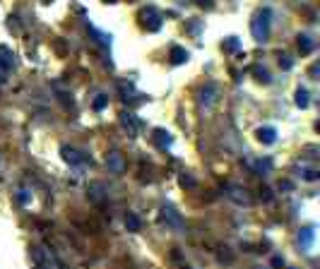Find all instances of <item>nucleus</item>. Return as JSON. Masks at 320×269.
I'll return each mask as SVG.
<instances>
[{"mask_svg": "<svg viewBox=\"0 0 320 269\" xmlns=\"http://www.w3.org/2000/svg\"><path fill=\"white\" fill-rule=\"evenodd\" d=\"M270 29H272V10L262 8L250 20V34H253V39L258 41V43H265V41L270 39Z\"/></svg>", "mask_w": 320, "mask_h": 269, "instance_id": "1", "label": "nucleus"}, {"mask_svg": "<svg viewBox=\"0 0 320 269\" xmlns=\"http://www.w3.org/2000/svg\"><path fill=\"white\" fill-rule=\"evenodd\" d=\"M140 24L147 31H159L161 24H164V20H161V15L154 10V8H147V10L140 12Z\"/></svg>", "mask_w": 320, "mask_h": 269, "instance_id": "2", "label": "nucleus"}, {"mask_svg": "<svg viewBox=\"0 0 320 269\" xmlns=\"http://www.w3.org/2000/svg\"><path fill=\"white\" fill-rule=\"evenodd\" d=\"M224 192H226V197H229L231 202H236V204H246V207H248L250 202H253V197L248 195V190L239 188V185H226Z\"/></svg>", "mask_w": 320, "mask_h": 269, "instance_id": "3", "label": "nucleus"}, {"mask_svg": "<svg viewBox=\"0 0 320 269\" xmlns=\"http://www.w3.org/2000/svg\"><path fill=\"white\" fill-rule=\"evenodd\" d=\"M161 221L166 224V226H171L173 231H183V219H180V214L173 207H161Z\"/></svg>", "mask_w": 320, "mask_h": 269, "instance_id": "4", "label": "nucleus"}, {"mask_svg": "<svg viewBox=\"0 0 320 269\" xmlns=\"http://www.w3.org/2000/svg\"><path fill=\"white\" fill-rule=\"evenodd\" d=\"M217 99H219V87L217 84H205L200 89V103L205 109H212L217 103Z\"/></svg>", "mask_w": 320, "mask_h": 269, "instance_id": "5", "label": "nucleus"}, {"mask_svg": "<svg viewBox=\"0 0 320 269\" xmlns=\"http://www.w3.org/2000/svg\"><path fill=\"white\" fill-rule=\"evenodd\" d=\"M120 125L128 130V135H130V137H138V132H140V120L135 118V113L123 111V113H120Z\"/></svg>", "mask_w": 320, "mask_h": 269, "instance_id": "6", "label": "nucleus"}, {"mask_svg": "<svg viewBox=\"0 0 320 269\" xmlns=\"http://www.w3.org/2000/svg\"><path fill=\"white\" fill-rule=\"evenodd\" d=\"M313 240H315V229L313 226H303V229L299 231V245L303 252H310V248H313Z\"/></svg>", "mask_w": 320, "mask_h": 269, "instance_id": "7", "label": "nucleus"}, {"mask_svg": "<svg viewBox=\"0 0 320 269\" xmlns=\"http://www.w3.org/2000/svg\"><path fill=\"white\" fill-rule=\"evenodd\" d=\"M60 154H63V159L68 161L70 166H80V164H84V154H82L80 149H75V147H63Z\"/></svg>", "mask_w": 320, "mask_h": 269, "instance_id": "8", "label": "nucleus"}, {"mask_svg": "<svg viewBox=\"0 0 320 269\" xmlns=\"http://www.w3.org/2000/svg\"><path fill=\"white\" fill-rule=\"evenodd\" d=\"M106 166H109V171H113V173H123V171H125L123 154H120V151H111L109 156H106Z\"/></svg>", "mask_w": 320, "mask_h": 269, "instance_id": "9", "label": "nucleus"}, {"mask_svg": "<svg viewBox=\"0 0 320 269\" xmlns=\"http://www.w3.org/2000/svg\"><path fill=\"white\" fill-rule=\"evenodd\" d=\"M0 68L5 72H10L15 68V53L8 46H0Z\"/></svg>", "mask_w": 320, "mask_h": 269, "instance_id": "10", "label": "nucleus"}, {"mask_svg": "<svg viewBox=\"0 0 320 269\" xmlns=\"http://www.w3.org/2000/svg\"><path fill=\"white\" fill-rule=\"evenodd\" d=\"M255 137H258V142H262V144H275V142H277V130L275 128H258L255 130Z\"/></svg>", "mask_w": 320, "mask_h": 269, "instance_id": "11", "label": "nucleus"}, {"mask_svg": "<svg viewBox=\"0 0 320 269\" xmlns=\"http://www.w3.org/2000/svg\"><path fill=\"white\" fill-rule=\"evenodd\" d=\"M152 137H154V142H157V147H159V149H166V147H171V144H173V137H171V132L169 130H154V135H152Z\"/></svg>", "mask_w": 320, "mask_h": 269, "instance_id": "12", "label": "nucleus"}, {"mask_svg": "<svg viewBox=\"0 0 320 269\" xmlns=\"http://www.w3.org/2000/svg\"><path fill=\"white\" fill-rule=\"evenodd\" d=\"M188 58H190V53L183 46H173L171 48V63L173 65H183V63H188Z\"/></svg>", "mask_w": 320, "mask_h": 269, "instance_id": "13", "label": "nucleus"}, {"mask_svg": "<svg viewBox=\"0 0 320 269\" xmlns=\"http://www.w3.org/2000/svg\"><path fill=\"white\" fill-rule=\"evenodd\" d=\"M299 48L303 56H308V53H313V48H315V41L310 39L308 34H301L299 36Z\"/></svg>", "mask_w": 320, "mask_h": 269, "instance_id": "14", "label": "nucleus"}, {"mask_svg": "<svg viewBox=\"0 0 320 269\" xmlns=\"http://www.w3.org/2000/svg\"><path fill=\"white\" fill-rule=\"evenodd\" d=\"M87 192H89V199H94V202H101V199L106 197L104 195V183H92L89 188H87Z\"/></svg>", "mask_w": 320, "mask_h": 269, "instance_id": "15", "label": "nucleus"}, {"mask_svg": "<svg viewBox=\"0 0 320 269\" xmlns=\"http://www.w3.org/2000/svg\"><path fill=\"white\" fill-rule=\"evenodd\" d=\"M294 103H296L299 109H308L310 99H308V91L303 89V87H299V89H296V99H294Z\"/></svg>", "mask_w": 320, "mask_h": 269, "instance_id": "16", "label": "nucleus"}, {"mask_svg": "<svg viewBox=\"0 0 320 269\" xmlns=\"http://www.w3.org/2000/svg\"><path fill=\"white\" fill-rule=\"evenodd\" d=\"M140 226H142L140 219H138L132 211H128V214H125V229L132 231V233H138V231H140Z\"/></svg>", "mask_w": 320, "mask_h": 269, "instance_id": "17", "label": "nucleus"}, {"mask_svg": "<svg viewBox=\"0 0 320 269\" xmlns=\"http://www.w3.org/2000/svg\"><path fill=\"white\" fill-rule=\"evenodd\" d=\"M253 169L258 171V173H262V176H267L272 171V161L270 159H258L255 164H253Z\"/></svg>", "mask_w": 320, "mask_h": 269, "instance_id": "18", "label": "nucleus"}, {"mask_svg": "<svg viewBox=\"0 0 320 269\" xmlns=\"http://www.w3.org/2000/svg\"><path fill=\"white\" fill-rule=\"evenodd\" d=\"M106 103H109V96H106V94H99V96L94 99V111L106 109Z\"/></svg>", "mask_w": 320, "mask_h": 269, "instance_id": "19", "label": "nucleus"}, {"mask_svg": "<svg viewBox=\"0 0 320 269\" xmlns=\"http://www.w3.org/2000/svg\"><path fill=\"white\" fill-rule=\"evenodd\" d=\"M253 72L258 75V80H260V82H265V84H270V72L265 70V68H255Z\"/></svg>", "mask_w": 320, "mask_h": 269, "instance_id": "20", "label": "nucleus"}, {"mask_svg": "<svg viewBox=\"0 0 320 269\" xmlns=\"http://www.w3.org/2000/svg\"><path fill=\"white\" fill-rule=\"evenodd\" d=\"M301 176H303L306 180H318V178H320L318 171H315V169H301Z\"/></svg>", "mask_w": 320, "mask_h": 269, "instance_id": "21", "label": "nucleus"}, {"mask_svg": "<svg viewBox=\"0 0 320 269\" xmlns=\"http://www.w3.org/2000/svg\"><path fill=\"white\" fill-rule=\"evenodd\" d=\"M280 68L282 70H291V68H294V60H291L289 56H280Z\"/></svg>", "mask_w": 320, "mask_h": 269, "instance_id": "22", "label": "nucleus"}, {"mask_svg": "<svg viewBox=\"0 0 320 269\" xmlns=\"http://www.w3.org/2000/svg\"><path fill=\"white\" fill-rule=\"evenodd\" d=\"M236 48H239V39L236 36H229L224 41V50H236Z\"/></svg>", "mask_w": 320, "mask_h": 269, "instance_id": "23", "label": "nucleus"}, {"mask_svg": "<svg viewBox=\"0 0 320 269\" xmlns=\"http://www.w3.org/2000/svg\"><path fill=\"white\" fill-rule=\"evenodd\" d=\"M17 199H20L22 204H29V202H31V195H29V190H24V188H22L20 192H17Z\"/></svg>", "mask_w": 320, "mask_h": 269, "instance_id": "24", "label": "nucleus"}, {"mask_svg": "<svg viewBox=\"0 0 320 269\" xmlns=\"http://www.w3.org/2000/svg\"><path fill=\"white\" fill-rule=\"evenodd\" d=\"M180 185H183V188H195V178H190V176L183 173V176H180Z\"/></svg>", "mask_w": 320, "mask_h": 269, "instance_id": "25", "label": "nucleus"}, {"mask_svg": "<svg viewBox=\"0 0 320 269\" xmlns=\"http://www.w3.org/2000/svg\"><path fill=\"white\" fill-rule=\"evenodd\" d=\"M198 5L205 8V10H212V8H214V0H198Z\"/></svg>", "mask_w": 320, "mask_h": 269, "instance_id": "26", "label": "nucleus"}, {"mask_svg": "<svg viewBox=\"0 0 320 269\" xmlns=\"http://www.w3.org/2000/svg\"><path fill=\"white\" fill-rule=\"evenodd\" d=\"M318 72H320V65H318V63H315V65L310 68V72H308V75H310V77H313V80H318Z\"/></svg>", "mask_w": 320, "mask_h": 269, "instance_id": "27", "label": "nucleus"}, {"mask_svg": "<svg viewBox=\"0 0 320 269\" xmlns=\"http://www.w3.org/2000/svg\"><path fill=\"white\" fill-rule=\"evenodd\" d=\"M272 267H275V269L284 267V259H282V257H272Z\"/></svg>", "mask_w": 320, "mask_h": 269, "instance_id": "28", "label": "nucleus"}, {"mask_svg": "<svg viewBox=\"0 0 320 269\" xmlns=\"http://www.w3.org/2000/svg\"><path fill=\"white\" fill-rule=\"evenodd\" d=\"M280 188H282V190H291V188H294V185H291L289 180H284V183H280Z\"/></svg>", "mask_w": 320, "mask_h": 269, "instance_id": "29", "label": "nucleus"}, {"mask_svg": "<svg viewBox=\"0 0 320 269\" xmlns=\"http://www.w3.org/2000/svg\"><path fill=\"white\" fill-rule=\"evenodd\" d=\"M262 192H265V195H262V197H265V199H267V202H270V199H272V195H270L272 190H270V188H262Z\"/></svg>", "mask_w": 320, "mask_h": 269, "instance_id": "30", "label": "nucleus"}, {"mask_svg": "<svg viewBox=\"0 0 320 269\" xmlns=\"http://www.w3.org/2000/svg\"><path fill=\"white\" fill-rule=\"evenodd\" d=\"M104 3H109V5H113V3H118V0H104Z\"/></svg>", "mask_w": 320, "mask_h": 269, "instance_id": "31", "label": "nucleus"}, {"mask_svg": "<svg viewBox=\"0 0 320 269\" xmlns=\"http://www.w3.org/2000/svg\"><path fill=\"white\" fill-rule=\"evenodd\" d=\"M36 269H49V267H41V264H39V267H36Z\"/></svg>", "mask_w": 320, "mask_h": 269, "instance_id": "32", "label": "nucleus"}]
</instances>
